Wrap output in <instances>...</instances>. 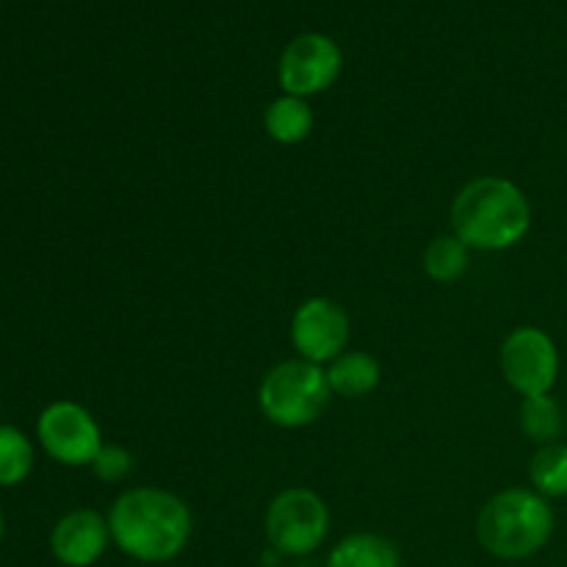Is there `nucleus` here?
I'll list each match as a JSON object with an SVG mask.
<instances>
[{
  "label": "nucleus",
  "mask_w": 567,
  "mask_h": 567,
  "mask_svg": "<svg viewBox=\"0 0 567 567\" xmlns=\"http://www.w3.org/2000/svg\"><path fill=\"white\" fill-rule=\"evenodd\" d=\"M352 321L338 302L327 297L305 299L291 319V343L299 360L324 365L341 358L349 347Z\"/></svg>",
  "instance_id": "1a4fd4ad"
},
{
  "label": "nucleus",
  "mask_w": 567,
  "mask_h": 567,
  "mask_svg": "<svg viewBox=\"0 0 567 567\" xmlns=\"http://www.w3.org/2000/svg\"><path fill=\"white\" fill-rule=\"evenodd\" d=\"M343 66L341 48L324 33H302L291 39L277 64V81L291 97H313L338 81Z\"/></svg>",
  "instance_id": "6e6552de"
},
{
  "label": "nucleus",
  "mask_w": 567,
  "mask_h": 567,
  "mask_svg": "<svg viewBox=\"0 0 567 567\" xmlns=\"http://www.w3.org/2000/svg\"><path fill=\"white\" fill-rule=\"evenodd\" d=\"M3 535H6V518L3 513H0V543H3Z\"/></svg>",
  "instance_id": "6ab92c4d"
},
{
  "label": "nucleus",
  "mask_w": 567,
  "mask_h": 567,
  "mask_svg": "<svg viewBox=\"0 0 567 567\" xmlns=\"http://www.w3.org/2000/svg\"><path fill=\"white\" fill-rule=\"evenodd\" d=\"M330 396V382L321 365L308 360H286L260 382L258 408L269 424L280 430H302L321 419Z\"/></svg>",
  "instance_id": "20e7f679"
},
{
  "label": "nucleus",
  "mask_w": 567,
  "mask_h": 567,
  "mask_svg": "<svg viewBox=\"0 0 567 567\" xmlns=\"http://www.w3.org/2000/svg\"><path fill=\"white\" fill-rule=\"evenodd\" d=\"M529 227V197L507 177H476L460 188L452 203V233L468 249L504 252L524 241Z\"/></svg>",
  "instance_id": "f03ea898"
},
{
  "label": "nucleus",
  "mask_w": 567,
  "mask_h": 567,
  "mask_svg": "<svg viewBox=\"0 0 567 567\" xmlns=\"http://www.w3.org/2000/svg\"><path fill=\"white\" fill-rule=\"evenodd\" d=\"M554 535V509L548 498L526 487L496 493L476 518V540L491 557L520 563L548 546Z\"/></svg>",
  "instance_id": "7ed1b4c3"
},
{
  "label": "nucleus",
  "mask_w": 567,
  "mask_h": 567,
  "mask_svg": "<svg viewBox=\"0 0 567 567\" xmlns=\"http://www.w3.org/2000/svg\"><path fill=\"white\" fill-rule=\"evenodd\" d=\"M327 567H399V551L388 537L358 532L332 548Z\"/></svg>",
  "instance_id": "ddd939ff"
},
{
  "label": "nucleus",
  "mask_w": 567,
  "mask_h": 567,
  "mask_svg": "<svg viewBox=\"0 0 567 567\" xmlns=\"http://www.w3.org/2000/svg\"><path fill=\"white\" fill-rule=\"evenodd\" d=\"M529 482L535 493L543 498L567 496V446L565 443H548L535 452L529 463Z\"/></svg>",
  "instance_id": "dca6fc26"
},
{
  "label": "nucleus",
  "mask_w": 567,
  "mask_h": 567,
  "mask_svg": "<svg viewBox=\"0 0 567 567\" xmlns=\"http://www.w3.org/2000/svg\"><path fill=\"white\" fill-rule=\"evenodd\" d=\"M111 543L144 565L172 563L186 551L194 518L181 496L161 487H131L109 509Z\"/></svg>",
  "instance_id": "f257e3e1"
},
{
  "label": "nucleus",
  "mask_w": 567,
  "mask_h": 567,
  "mask_svg": "<svg viewBox=\"0 0 567 567\" xmlns=\"http://www.w3.org/2000/svg\"><path fill=\"white\" fill-rule=\"evenodd\" d=\"M264 127L271 142L286 144V147L302 144L313 131V109L308 105V100L282 94V97L271 100L266 109Z\"/></svg>",
  "instance_id": "f8f14e48"
},
{
  "label": "nucleus",
  "mask_w": 567,
  "mask_h": 567,
  "mask_svg": "<svg viewBox=\"0 0 567 567\" xmlns=\"http://www.w3.org/2000/svg\"><path fill=\"white\" fill-rule=\"evenodd\" d=\"M382 369L377 363V358H371L369 352H343L341 358H336L327 369V382H330V391L336 396L343 399H363L371 391L380 388Z\"/></svg>",
  "instance_id": "9b49d317"
},
{
  "label": "nucleus",
  "mask_w": 567,
  "mask_h": 567,
  "mask_svg": "<svg viewBox=\"0 0 567 567\" xmlns=\"http://www.w3.org/2000/svg\"><path fill=\"white\" fill-rule=\"evenodd\" d=\"M109 518L97 509H72L50 532V551L64 567H92L109 551Z\"/></svg>",
  "instance_id": "9d476101"
},
{
  "label": "nucleus",
  "mask_w": 567,
  "mask_h": 567,
  "mask_svg": "<svg viewBox=\"0 0 567 567\" xmlns=\"http://www.w3.org/2000/svg\"><path fill=\"white\" fill-rule=\"evenodd\" d=\"M518 424L520 432H524L532 443L548 446V443H557L559 435H563L565 415L557 399L546 393V396H529L520 402Z\"/></svg>",
  "instance_id": "4468645a"
},
{
  "label": "nucleus",
  "mask_w": 567,
  "mask_h": 567,
  "mask_svg": "<svg viewBox=\"0 0 567 567\" xmlns=\"http://www.w3.org/2000/svg\"><path fill=\"white\" fill-rule=\"evenodd\" d=\"M471 249L460 241L457 236H437L432 238L430 247L424 249V271L430 280L441 286H452L468 271Z\"/></svg>",
  "instance_id": "2eb2a0df"
},
{
  "label": "nucleus",
  "mask_w": 567,
  "mask_h": 567,
  "mask_svg": "<svg viewBox=\"0 0 567 567\" xmlns=\"http://www.w3.org/2000/svg\"><path fill=\"white\" fill-rule=\"evenodd\" d=\"M44 454L66 468H86L103 449V432L94 415L78 402H53L37 421Z\"/></svg>",
  "instance_id": "0eeeda50"
},
{
  "label": "nucleus",
  "mask_w": 567,
  "mask_h": 567,
  "mask_svg": "<svg viewBox=\"0 0 567 567\" xmlns=\"http://www.w3.org/2000/svg\"><path fill=\"white\" fill-rule=\"evenodd\" d=\"M33 471V443L17 426H0V487H17Z\"/></svg>",
  "instance_id": "f3484780"
},
{
  "label": "nucleus",
  "mask_w": 567,
  "mask_h": 567,
  "mask_svg": "<svg viewBox=\"0 0 567 567\" xmlns=\"http://www.w3.org/2000/svg\"><path fill=\"white\" fill-rule=\"evenodd\" d=\"M89 468L94 471V476H97V480L122 482V480H127V476H131L133 457H131V452H127V449L114 446V443H109V446H105V443H103V449H100L97 457L92 460V465H89Z\"/></svg>",
  "instance_id": "a211bd4d"
},
{
  "label": "nucleus",
  "mask_w": 567,
  "mask_h": 567,
  "mask_svg": "<svg viewBox=\"0 0 567 567\" xmlns=\"http://www.w3.org/2000/svg\"><path fill=\"white\" fill-rule=\"evenodd\" d=\"M502 374L524 399L546 396L559 380V352L540 327H518L502 343Z\"/></svg>",
  "instance_id": "423d86ee"
},
{
  "label": "nucleus",
  "mask_w": 567,
  "mask_h": 567,
  "mask_svg": "<svg viewBox=\"0 0 567 567\" xmlns=\"http://www.w3.org/2000/svg\"><path fill=\"white\" fill-rule=\"evenodd\" d=\"M330 532V509L324 498L305 487H291L275 496L266 509V537L286 557H305L324 546Z\"/></svg>",
  "instance_id": "39448f33"
}]
</instances>
